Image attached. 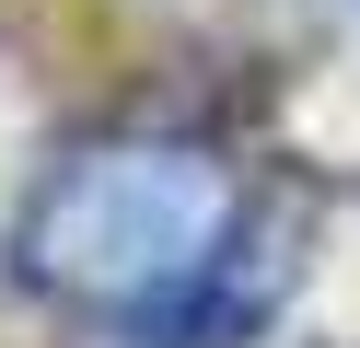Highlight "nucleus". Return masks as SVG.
<instances>
[{
	"label": "nucleus",
	"instance_id": "f257e3e1",
	"mask_svg": "<svg viewBox=\"0 0 360 348\" xmlns=\"http://www.w3.org/2000/svg\"><path fill=\"white\" fill-rule=\"evenodd\" d=\"M12 278L105 325V348H244L302 278V209L244 186L210 139L117 128L35 174Z\"/></svg>",
	"mask_w": 360,
	"mask_h": 348
}]
</instances>
